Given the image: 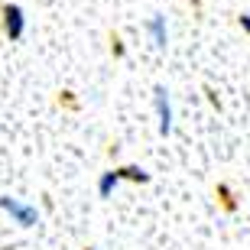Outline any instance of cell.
I'll list each match as a JSON object with an SVG mask.
<instances>
[{
  "label": "cell",
  "mask_w": 250,
  "mask_h": 250,
  "mask_svg": "<svg viewBox=\"0 0 250 250\" xmlns=\"http://www.w3.org/2000/svg\"><path fill=\"white\" fill-rule=\"evenodd\" d=\"M0 211H7L10 218H13V224H20V228H36V224H39L36 205L20 202V198H10V195L0 198Z\"/></svg>",
  "instance_id": "6da1fadb"
},
{
  "label": "cell",
  "mask_w": 250,
  "mask_h": 250,
  "mask_svg": "<svg viewBox=\"0 0 250 250\" xmlns=\"http://www.w3.org/2000/svg\"><path fill=\"white\" fill-rule=\"evenodd\" d=\"M146 33L153 39V46L156 49H166L169 46V23H166V13H153L146 20Z\"/></svg>",
  "instance_id": "277c9868"
},
{
  "label": "cell",
  "mask_w": 250,
  "mask_h": 250,
  "mask_svg": "<svg viewBox=\"0 0 250 250\" xmlns=\"http://www.w3.org/2000/svg\"><path fill=\"white\" fill-rule=\"evenodd\" d=\"M91 250H94V247H91Z\"/></svg>",
  "instance_id": "ba28073f"
},
{
  "label": "cell",
  "mask_w": 250,
  "mask_h": 250,
  "mask_svg": "<svg viewBox=\"0 0 250 250\" xmlns=\"http://www.w3.org/2000/svg\"><path fill=\"white\" fill-rule=\"evenodd\" d=\"M241 29L250 36V13H241Z\"/></svg>",
  "instance_id": "52a82bcc"
},
{
  "label": "cell",
  "mask_w": 250,
  "mask_h": 250,
  "mask_svg": "<svg viewBox=\"0 0 250 250\" xmlns=\"http://www.w3.org/2000/svg\"><path fill=\"white\" fill-rule=\"evenodd\" d=\"M3 33L10 36V42L23 39V33H26V13H23L20 3H7L3 7Z\"/></svg>",
  "instance_id": "3957f363"
},
{
  "label": "cell",
  "mask_w": 250,
  "mask_h": 250,
  "mask_svg": "<svg viewBox=\"0 0 250 250\" xmlns=\"http://www.w3.org/2000/svg\"><path fill=\"white\" fill-rule=\"evenodd\" d=\"M121 179H133V182H149V176L143 172L140 166H124L121 169Z\"/></svg>",
  "instance_id": "8992f818"
},
{
  "label": "cell",
  "mask_w": 250,
  "mask_h": 250,
  "mask_svg": "<svg viewBox=\"0 0 250 250\" xmlns=\"http://www.w3.org/2000/svg\"><path fill=\"white\" fill-rule=\"evenodd\" d=\"M117 186H121V169L101 172V176H98V198H111V195L117 192Z\"/></svg>",
  "instance_id": "5b68a950"
},
{
  "label": "cell",
  "mask_w": 250,
  "mask_h": 250,
  "mask_svg": "<svg viewBox=\"0 0 250 250\" xmlns=\"http://www.w3.org/2000/svg\"><path fill=\"white\" fill-rule=\"evenodd\" d=\"M153 107H156V117H159V133L169 137L172 133V121H176V114H172V98L163 84L153 88Z\"/></svg>",
  "instance_id": "7a4b0ae2"
}]
</instances>
